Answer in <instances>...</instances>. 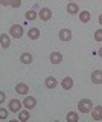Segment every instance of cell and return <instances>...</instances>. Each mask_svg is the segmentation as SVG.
I'll return each mask as SVG.
<instances>
[{
	"mask_svg": "<svg viewBox=\"0 0 102 122\" xmlns=\"http://www.w3.org/2000/svg\"><path fill=\"white\" fill-rule=\"evenodd\" d=\"M93 102H92V99H88V98H84V99H81V101L78 102V110L81 113H90L93 110Z\"/></svg>",
	"mask_w": 102,
	"mask_h": 122,
	"instance_id": "1",
	"label": "cell"
},
{
	"mask_svg": "<svg viewBox=\"0 0 102 122\" xmlns=\"http://www.w3.org/2000/svg\"><path fill=\"white\" fill-rule=\"evenodd\" d=\"M9 34H11V37H14V38H21L23 34H24L23 26L21 25H12L11 29H9Z\"/></svg>",
	"mask_w": 102,
	"mask_h": 122,
	"instance_id": "2",
	"label": "cell"
},
{
	"mask_svg": "<svg viewBox=\"0 0 102 122\" xmlns=\"http://www.w3.org/2000/svg\"><path fill=\"white\" fill-rule=\"evenodd\" d=\"M21 105H23V102H20L18 99H11L8 104V110L12 113H18L21 110Z\"/></svg>",
	"mask_w": 102,
	"mask_h": 122,
	"instance_id": "3",
	"label": "cell"
},
{
	"mask_svg": "<svg viewBox=\"0 0 102 122\" xmlns=\"http://www.w3.org/2000/svg\"><path fill=\"white\" fill-rule=\"evenodd\" d=\"M38 18L41 21H49L52 18V11L49 8H41L38 11Z\"/></svg>",
	"mask_w": 102,
	"mask_h": 122,
	"instance_id": "4",
	"label": "cell"
},
{
	"mask_svg": "<svg viewBox=\"0 0 102 122\" xmlns=\"http://www.w3.org/2000/svg\"><path fill=\"white\" fill-rule=\"evenodd\" d=\"M23 105H24V108H28V110H34L37 107V99L34 96H28V98L23 99Z\"/></svg>",
	"mask_w": 102,
	"mask_h": 122,
	"instance_id": "5",
	"label": "cell"
},
{
	"mask_svg": "<svg viewBox=\"0 0 102 122\" xmlns=\"http://www.w3.org/2000/svg\"><path fill=\"white\" fill-rule=\"evenodd\" d=\"M90 79H92L93 84H96V86H99V84H102V70H93L92 72V76H90Z\"/></svg>",
	"mask_w": 102,
	"mask_h": 122,
	"instance_id": "6",
	"label": "cell"
},
{
	"mask_svg": "<svg viewBox=\"0 0 102 122\" xmlns=\"http://www.w3.org/2000/svg\"><path fill=\"white\" fill-rule=\"evenodd\" d=\"M58 37L61 41H70L72 40V30L70 29H61L58 32Z\"/></svg>",
	"mask_w": 102,
	"mask_h": 122,
	"instance_id": "7",
	"label": "cell"
},
{
	"mask_svg": "<svg viewBox=\"0 0 102 122\" xmlns=\"http://www.w3.org/2000/svg\"><path fill=\"white\" fill-rule=\"evenodd\" d=\"M92 117L94 121H102V105H96L92 110Z\"/></svg>",
	"mask_w": 102,
	"mask_h": 122,
	"instance_id": "8",
	"label": "cell"
},
{
	"mask_svg": "<svg viewBox=\"0 0 102 122\" xmlns=\"http://www.w3.org/2000/svg\"><path fill=\"white\" fill-rule=\"evenodd\" d=\"M0 46H2V49H8L11 46V37L6 34H2L0 35Z\"/></svg>",
	"mask_w": 102,
	"mask_h": 122,
	"instance_id": "9",
	"label": "cell"
},
{
	"mask_svg": "<svg viewBox=\"0 0 102 122\" xmlns=\"http://www.w3.org/2000/svg\"><path fill=\"white\" fill-rule=\"evenodd\" d=\"M15 92H17L18 95H28L29 86H28V84H24V82H18L17 86H15Z\"/></svg>",
	"mask_w": 102,
	"mask_h": 122,
	"instance_id": "10",
	"label": "cell"
},
{
	"mask_svg": "<svg viewBox=\"0 0 102 122\" xmlns=\"http://www.w3.org/2000/svg\"><path fill=\"white\" fill-rule=\"evenodd\" d=\"M67 12H69L70 15H75V14H79V6L76 5L75 2H70V3H67Z\"/></svg>",
	"mask_w": 102,
	"mask_h": 122,
	"instance_id": "11",
	"label": "cell"
},
{
	"mask_svg": "<svg viewBox=\"0 0 102 122\" xmlns=\"http://www.w3.org/2000/svg\"><path fill=\"white\" fill-rule=\"evenodd\" d=\"M44 86H46L47 89H55V87L58 86V81H56L55 76H47L46 81H44Z\"/></svg>",
	"mask_w": 102,
	"mask_h": 122,
	"instance_id": "12",
	"label": "cell"
},
{
	"mask_svg": "<svg viewBox=\"0 0 102 122\" xmlns=\"http://www.w3.org/2000/svg\"><path fill=\"white\" fill-rule=\"evenodd\" d=\"M61 86L64 90H70L72 87H73V78H70V76H66V78L61 81Z\"/></svg>",
	"mask_w": 102,
	"mask_h": 122,
	"instance_id": "13",
	"label": "cell"
},
{
	"mask_svg": "<svg viewBox=\"0 0 102 122\" xmlns=\"http://www.w3.org/2000/svg\"><path fill=\"white\" fill-rule=\"evenodd\" d=\"M29 117H31V112H29L28 108H26V110H20V112H18V121H20V122L29 121Z\"/></svg>",
	"mask_w": 102,
	"mask_h": 122,
	"instance_id": "14",
	"label": "cell"
},
{
	"mask_svg": "<svg viewBox=\"0 0 102 122\" xmlns=\"http://www.w3.org/2000/svg\"><path fill=\"white\" fill-rule=\"evenodd\" d=\"M61 61H63L61 52H52V53H50V63H52V64H59Z\"/></svg>",
	"mask_w": 102,
	"mask_h": 122,
	"instance_id": "15",
	"label": "cell"
},
{
	"mask_svg": "<svg viewBox=\"0 0 102 122\" xmlns=\"http://www.w3.org/2000/svg\"><path fill=\"white\" fill-rule=\"evenodd\" d=\"M32 60H34V56H32L29 52H23V53L20 55V61H21L23 64H31Z\"/></svg>",
	"mask_w": 102,
	"mask_h": 122,
	"instance_id": "16",
	"label": "cell"
},
{
	"mask_svg": "<svg viewBox=\"0 0 102 122\" xmlns=\"http://www.w3.org/2000/svg\"><path fill=\"white\" fill-rule=\"evenodd\" d=\"M79 20L82 23H88L92 20V12H88V11H81V12H79Z\"/></svg>",
	"mask_w": 102,
	"mask_h": 122,
	"instance_id": "17",
	"label": "cell"
},
{
	"mask_svg": "<svg viewBox=\"0 0 102 122\" xmlns=\"http://www.w3.org/2000/svg\"><path fill=\"white\" fill-rule=\"evenodd\" d=\"M28 37L31 38V40H38L40 37V29L38 28H31L28 30Z\"/></svg>",
	"mask_w": 102,
	"mask_h": 122,
	"instance_id": "18",
	"label": "cell"
},
{
	"mask_svg": "<svg viewBox=\"0 0 102 122\" xmlns=\"http://www.w3.org/2000/svg\"><path fill=\"white\" fill-rule=\"evenodd\" d=\"M79 114L76 112H69L67 113V122H78Z\"/></svg>",
	"mask_w": 102,
	"mask_h": 122,
	"instance_id": "19",
	"label": "cell"
},
{
	"mask_svg": "<svg viewBox=\"0 0 102 122\" xmlns=\"http://www.w3.org/2000/svg\"><path fill=\"white\" fill-rule=\"evenodd\" d=\"M38 17V12H35V11H28L26 12V20H35V18Z\"/></svg>",
	"mask_w": 102,
	"mask_h": 122,
	"instance_id": "20",
	"label": "cell"
},
{
	"mask_svg": "<svg viewBox=\"0 0 102 122\" xmlns=\"http://www.w3.org/2000/svg\"><path fill=\"white\" fill-rule=\"evenodd\" d=\"M94 40L96 41H102V29H97V30H94Z\"/></svg>",
	"mask_w": 102,
	"mask_h": 122,
	"instance_id": "21",
	"label": "cell"
},
{
	"mask_svg": "<svg viewBox=\"0 0 102 122\" xmlns=\"http://www.w3.org/2000/svg\"><path fill=\"white\" fill-rule=\"evenodd\" d=\"M0 119L2 121L8 119V112H6V108H0Z\"/></svg>",
	"mask_w": 102,
	"mask_h": 122,
	"instance_id": "22",
	"label": "cell"
},
{
	"mask_svg": "<svg viewBox=\"0 0 102 122\" xmlns=\"http://www.w3.org/2000/svg\"><path fill=\"white\" fill-rule=\"evenodd\" d=\"M9 6H12V8H20V6H21V0H12Z\"/></svg>",
	"mask_w": 102,
	"mask_h": 122,
	"instance_id": "23",
	"label": "cell"
},
{
	"mask_svg": "<svg viewBox=\"0 0 102 122\" xmlns=\"http://www.w3.org/2000/svg\"><path fill=\"white\" fill-rule=\"evenodd\" d=\"M11 2H12V0H0L2 6H9V5H11Z\"/></svg>",
	"mask_w": 102,
	"mask_h": 122,
	"instance_id": "24",
	"label": "cell"
},
{
	"mask_svg": "<svg viewBox=\"0 0 102 122\" xmlns=\"http://www.w3.org/2000/svg\"><path fill=\"white\" fill-rule=\"evenodd\" d=\"M5 99H6L5 92H0V102H5Z\"/></svg>",
	"mask_w": 102,
	"mask_h": 122,
	"instance_id": "25",
	"label": "cell"
},
{
	"mask_svg": "<svg viewBox=\"0 0 102 122\" xmlns=\"http://www.w3.org/2000/svg\"><path fill=\"white\" fill-rule=\"evenodd\" d=\"M97 55H99V56H101V58H102V47L99 49V51H97Z\"/></svg>",
	"mask_w": 102,
	"mask_h": 122,
	"instance_id": "26",
	"label": "cell"
},
{
	"mask_svg": "<svg viewBox=\"0 0 102 122\" xmlns=\"http://www.w3.org/2000/svg\"><path fill=\"white\" fill-rule=\"evenodd\" d=\"M99 25H102V14L99 15Z\"/></svg>",
	"mask_w": 102,
	"mask_h": 122,
	"instance_id": "27",
	"label": "cell"
}]
</instances>
